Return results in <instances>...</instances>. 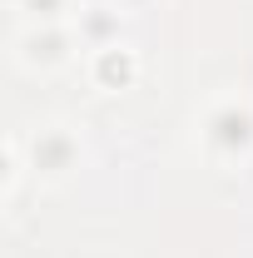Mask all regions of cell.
<instances>
[{"instance_id": "obj_1", "label": "cell", "mask_w": 253, "mask_h": 258, "mask_svg": "<svg viewBox=\"0 0 253 258\" xmlns=\"http://www.w3.org/2000/svg\"><path fill=\"white\" fill-rule=\"evenodd\" d=\"M30 164H35V174H45V179L70 174V169L80 164V144H75V134H70L65 124L45 129V134L35 139V149H30Z\"/></svg>"}, {"instance_id": "obj_3", "label": "cell", "mask_w": 253, "mask_h": 258, "mask_svg": "<svg viewBox=\"0 0 253 258\" xmlns=\"http://www.w3.org/2000/svg\"><path fill=\"white\" fill-rule=\"evenodd\" d=\"M70 0H15V10H25L30 20H50V15H60Z\"/></svg>"}, {"instance_id": "obj_4", "label": "cell", "mask_w": 253, "mask_h": 258, "mask_svg": "<svg viewBox=\"0 0 253 258\" xmlns=\"http://www.w3.org/2000/svg\"><path fill=\"white\" fill-rule=\"evenodd\" d=\"M114 5H119V10H144L149 0H114Z\"/></svg>"}, {"instance_id": "obj_2", "label": "cell", "mask_w": 253, "mask_h": 258, "mask_svg": "<svg viewBox=\"0 0 253 258\" xmlns=\"http://www.w3.org/2000/svg\"><path fill=\"white\" fill-rule=\"evenodd\" d=\"M204 139H209L214 149L228 139V154H243V149L253 144V114H248V104H238V99L219 104V109L209 114V129H204Z\"/></svg>"}]
</instances>
